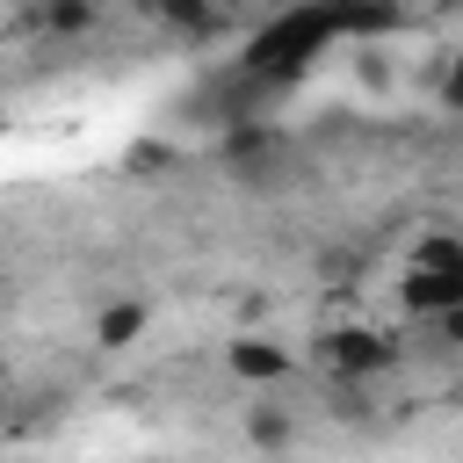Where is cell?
<instances>
[{
  "mask_svg": "<svg viewBox=\"0 0 463 463\" xmlns=\"http://www.w3.org/2000/svg\"><path fill=\"white\" fill-rule=\"evenodd\" d=\"M326 43H333L326 7H289V14H275V22H260V29L246 36V51L232 58V72H246V80L268 87V94H289Z\"/></svg>",
  "mask_w": 463,
  "mask_h": 463,
  "instance_id": "1",
  "label": "cell"
},
{
  "mask_svg": "<svg viewBox=\"0 0 463 463\" xmlns=\"http://www.w3.org/2000/svg\"><path fill=\"white\" fill-rule=\"evenodd\" d=\"M217 159H224V174L232 181H282V166H289V130L282 123H268V116H246V123H224V137H217Z\"/></svg>",
  "mask_w": 463,
  "mask_h": 463,
  "instance_id": "2",
  "label": "cell"
},
{
  "mask_svg": "<svg viewBox=\"0 0 463 463\" xmlns=\"http://www.w3.org/2000/svg\"><path fill=\"white\" fill-rule=\"evenodd\" d=\"M318 354H326V369L354 391V383H369V376H383V369L398 362V340L376 333V326H333V333L318 340Z\"/></svg>",
  "mask_w": 463,
  "mask_h": 463,
  "instance_id": "3",
  "label": "cell"
},
{
  "mask_svg": "<svg viewBox=\"0 0 463 463\" xmlns=\"http://www.w3.org/2000/svg\"><path fill=\"white\" fill-rule=\"evenodd\" d=\"M398 304H405V318H449V311H463V268H405L398 275Z\"/></svg>",
  "mask_w": 463,
  "mask_h": 463,
  "instance_id": "4",
  "label": "cell"
},
{
  "mask_svg": "<svg viewBox=\"0 0 463 463\" xmlns=\"http://www.w3.org/2000/svg\"><path fill=\"white\" fill-rule=\"evenodd\" d=\"M224 369H232V383L268 391V383H282V376H289V347H282V340H268V333H232Z\"/></svg>",
  "mask_w": 463,
  "mask_h": 463,
  "instance_id": "5",
  "label": "cell"
},
{
  "mask_svg": "<svg viewBox=\"0 0 463 463\" xmlns=\"http://www.w3.org/2000/svg\"><path fill=\"white\" fill-rule=\"evenodd\" d=\"M145 326H152V311H145V297H116V304H101V318H94V347H137L145 340Z\"/></svg>",
  "mask_w": 463,
  "mask_h": 463,
  "instance_id": "6",
  "label": "cell"
},
{
  "mask_svg": "<svg viewBox=\"0 0 463 463\" xmlns=\"http://www.w3.org/2000/svg\"><path fill=\"white\" fill-rule=\"evenodd\" d=\"M246 441H253L260 456H282V449L297 441V412H289V405H246Z\"/></svg>",
  "mask_w": 463,
  "mask_h": 463,
  "instance_id": "7",
  "label": "cell"
},
{
  "mask_svg": "<svg viewBox=\"0 0 463 463\" xmlns=\"http://www.w3.org/2000/svg\"><path fill=\"white\" fill-rule=\"evenodd\" d=\"M333 36H391L405 29V7H326Z\"/></svg>",
  "mask_w": 463,
  "mask_h": 463,
  "instance_id": "8",
  "label": "cell"
},
{
  "mask_svg": "<svg viewBox=\"0 0 463 463\" xmlns=\"http://www.w3.org/2000/svg\"><path fill=\"white\" fill-rule=\"evenodd\" d=\"M36 29L43 36H87L94 29V7L87 0H51V7H36Z\"/></svg>",
  "mask_w": 463,
  "mask_h": 463,
  "instance_id": "9",
  "label": "cell"
},
{
  "mask_svg": "<svg viewBox=\"0 0 463 463\" xmlns=\"http://www.w3.org/2000/svg\"><path fill=\"white\" fill-rule=\"evenodd\" d=\"M405 268H463V239H456V232H427Z\"/></svg>",
  "mask_w": 463,
  "mask_h": 463,
  "instance_id": "10",
  "label": "cell"
},
{
  "mask_svg": "<svg viewBox=\"0 0 463 463\" xmlns=\"http://www.w3.org/2000/svg\"><path fill=\"white\" fill-rule=\"evenodd\" d=\"M166 29H181V36H217L224 14H210V7H166Z\"/></svg>",
  "mask_w": 463,
  "mask_h": 463,
  "instance_id": "11",
  "label": "cell"
},
{
  "mask_svg": "<svg viewBox=\"0 0 463 463\" xmlns=\"http://www.w3.org/2000/svg\"><path fill=\"white\" fill-rule=\"evenodd\" d=\"M166 159H174L166 145H137V152H130V174H152V166H166Z\"/></svg>",
  "mask_w": 463,
  "mask_h": 463,
  "instance_id": "12",
  "label": "cell"
}]
</instances>
